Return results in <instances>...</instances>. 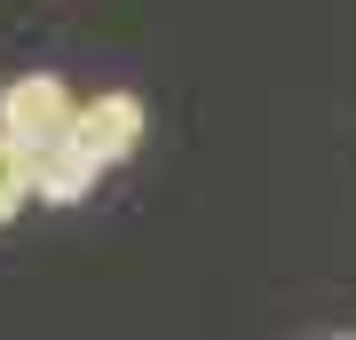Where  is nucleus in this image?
I'll use <instances>...</instances> for the list:
<instances>
[{
  "label": "nucleus",
  "mask_w": 356,
  "mask_h": 340,
  "mask_svg": "<svg viewBox=\"0 0 356 340\" xmlns=\"http://www.w3.org/2000/svg\"><path fill=\"white\" fill-rule=\"evenodd\" d=\"M72 127V88L56 72H24L0 88V135L16 143V151H40V143H56Z\"/></svg>",
  "instance_id": "f257e3e1"
},
{
  "label": "nucleus",
  "mask_w": 356,
  "mask_h": 340,
  "mask_svg": "<svg viewBox=\"0 0 356 340\" xmlns=\"http://www.w3.org/2000/svg\"><path fill=\"white\" fill-rule=\"evenodd\" d=\"M72 143H88V151L103 166H119L143 143V95L127 88H111V95H88V103H72Z\"/></svg>",
  "instance_id": "f03ea898"
},
{
  "label": "nucleus",
  "mask_w": 356,
  "mask_h": 340,
  "mask_svg": "<svg viewBox=\"0 0 356 340\" xmlns=\"http://www.w3.org/2000/svg\"><path fill=\"white\" fill-rule=\"evenodd\" d=\"M24 198H32V159L16 151L8 135H0V222H16V214H24Z\"/></svg>",
  "instance_id": "20e7f679"
},
{
  "label": "nucleus",
  "mask_w": 356,
  "mask_h": 340,
  "mask_svg": "<svg viewBox=\"0 0 356 340\" xmlns=\"http://www.w3.org/2000/svg\"><path fill=\"white\" fill-rule=\"evenodd\" d=\"M24 159H32V198H48V206H79L103 182V159L88 143H72V127L56 143H40V151H24Z\"/></svg>",
  "instance_id": "7ed1b4c3"
}]
</instances>
